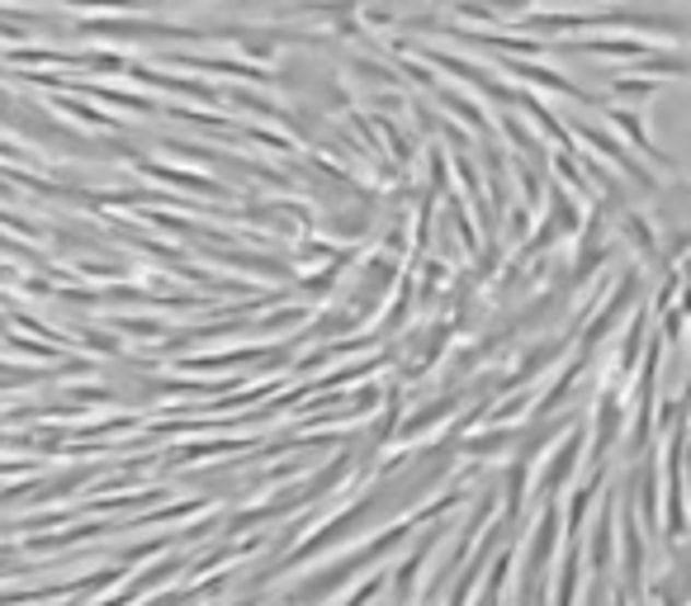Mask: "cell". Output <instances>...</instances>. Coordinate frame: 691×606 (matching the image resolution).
<instances>
[{"instance_id":"obj_1","label":"cell","mask_w":691,"mask_h":606,"mask_svg":"<svg viewBox=\"0 0 691 606\" xmlns=\"http://www.w3.org/2000/svg\"><path fill=\"white\" fill-rule=\"evenodd\" d=\"M507 71H512V77H522V81H536V85H544V91H554V95H569V100H578V105H597V100L587 95L583 85L564 81V77H559V71H550V67H536V62H522V57H512V62H507Z\"/></svg>"},{"instance_id":"obj_4","label":"cell","mask_w":691,"mask_h":606,"mask_svg":"<svg viewBox=\"0 0 691 606\" xmlns=\"http://www.w3.org/2000/svg\"><path fill=\"white\" fill-rule=\"evenodd\" d=\"M57 5H71V10H148L152 0H57Z\"/></svg>"},{"instance_id":"obj_3","label":"cell","mask_w":691,"mask_h":606,"mask_svg":"<svg viewBox=\"0 0 691 606\" xmlns=\"http://www.w3.org/2000/svg\"><path fill=\"white\" fill-rule=\"evenodd\" d=\"M682 77L687 62H682V53H668V57H654V53H644V62H640V77Z\"/></svg>"},{"instance_id":"obj_2","label":"cell","mask_w":691,"mask_h":606,"mask_svg":"<svg viewBox=\"0 0 691 606\" xmlns=\"http://www.w3.org/2000/svg\"><path fill=\"white\" fill-rule=\"evenodd\" d=\"M441 105L445 109H455V119H465L473 133H488V119H483V109L473 105V100H465V95H450V91H441Z\"/></svg>"},{"instance_id":"obj_5","label":"cell","mask_w":691,"mask_h":606,"mask_svg":"<svg viewBox=\"0 0 691 606\" xmlns=\"http://www.w3.org/2000/svg\"><path fill=\"white\" fill-rule=\"evenodd\" d=\"M62 109H67V114H77V119H85V124H99V128H109V114H99L95 105H71V100H62Z\"/></svg>"}]
</instances>
